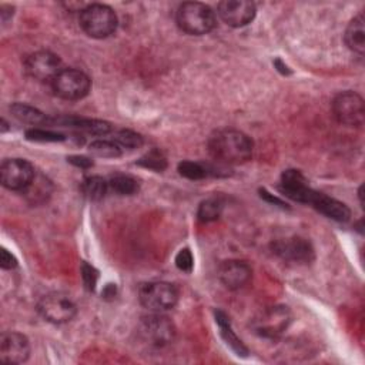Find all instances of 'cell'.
I'll use <instances>...</instances> for the list:
<instances>
[{
    "label": "cell",
    "mask_w": 365,
    "mask_h": 365,
    "mask_svg": "<svg viewBox=\"0 0 365 365\" xmlns=\"http://www.w3.org/2000/svg\"><path fill=\"white\" fill-rule=\"evenodd\" d=\"M140 336L150 345L164 346L173 342L175 336V325L163 312H151L140 319Z\"/></svg>",
    "instance_id": "obj_5"
},
{
    "label": "cell",
    "mask_w": 365,
    "mask_h": 365,
    "mask_svg": "<svg viewBox=\"0 0 365 365\" xmlns=\"http://www.w3.org/2000/svg\"><path fill=\"white\" fill-rule=\"evenodd\" d=\"M41 317L53 324H64L71 321L77 314V307L73 299L60 292H51L44 295L38 305Z\"/></svg>",
    "instance_id": "obj_8"
},
{
    "label": "cell",
    "mask_w": 365,
    "mask_h": 365,
    "mask_svg": "<svg viewBox=\"0 0 365 365\" xmlns=\"http://www.w3.org/2000/svg\"><path fill=\"white\" fill-rule=\"evenodd\" d=\"M10 113L11 115L19 120L20 123L24 124H31V125H38V124H46L48 123V118L44 113H41L40 110L23 104V103H14L10 106Z\"/></svg>",
    "instance_id": "obj_20"
},
{
    "label": "cell",
    "mask_w": 365,
    "mask_h": 365,
    "mask_svg": "<svg viewBox=\"0 0 365 365\" xmlns=\"http://www.w3.org/2000/svg\"><path fill=\"white\" fill-rule=\"evenodd\" d=\"M138 165L160 173L167 168V158L160 150L153 148L138 160Z\"/></svg>",
    "instance_id": "obj_27"
},
{
    "label": "cell",
    "mask_w": 365,
    "mask_h": 365,
    "mask_svg": "<svg viewBox=\"0 0 365 365\" xmlns=\"http://www.w3.org/2000/svg\"><path fill=\"white\" fill-rule=\"evenodd\" d=\"M274 252L288 261L308 264L314 259V248L305 238L292 237L287 240H279L272 244Z\"/></svg>",
    "instance_id": "obj_15"
},
{
    "label": "cell",
    "mask_w": 365,
    "mask_h": 365,
    "mask_svg": "<svg viewBox=\"0 0 365 365\" xmlns=\"http://www.w3.org/2000/svg\"><path fill=\"white\" fill-rule=\"evenodd\" d=\"M113 140L125 150H135L143 145V137L131 130H118L114 133Z\"/></svg>",
    "instance_id": "obj_28"
},
{
    "label": "cell",
    "mask_w": 365,
    "mask_h": 365,
    "mask_svg": "<svg viewBox=\"0 0 365 365\" xmlns=\"http://www.w3.org/2000/svg\"><path fill=\"white\" fill-rule=\"evenodd\" d=\"M0 265L4 269H11V268H14L17 265V259L6 248H1V251H0Z\"/></svg>",
    "instance_id": "obj_33"
},
{
    "label": "cell",
    "mask_w": 365,
    "mask_h": 365,
    "mask_svg": "<svg viewBox=\"0 0 365 365\" xmlns=\"http://www.w3.org/2000/svg\"><path fill=\"white\" fill-rule=\"evenodd\" d=\"M275 66L278 67V70H279L282 74H289V73H291V71L288 70V67L281 63V60H275Z\"/></svg>",
    "instance_id": "obj_36"
},
{
    "label": "cell",
    "mask_w": 365,
    "mask_h": 365,
    "mask_svg": "<svg viewBox=\"0 0 365 365\" xmlns=\"http://www.w3.org/2000/svg\"><path fill=\"white\" fill-rule=\"evenodd\" d=\"M218 16L231 27H242L251 23L255 17L257 9L248 0H225L220 1L217 7Z\"/></svg>",
    "instance_id": "obj_12"
},
{
    "label": "cell",
    "mask_w": 365,
    "mask_h": 365,
    "mask_svg": "<svg viewBox=\"0 0 365 365\" xmlns=\"http://www.w3.org/2000/svg\"><path fill=\"white\" fill-rule=\"evenodd\" d=\"M138 299L150 312H164L175 307L178 289L171 282L151 281L140 287Z\"/></svg>",
    "instance_id": "obj_4"
},
{
    "label": "cell",
    "mask_w": 365,
    "mask_h": 365,
    "mask_svg": "<svg viewBox=\"0 0 365 365\" xmlns=\"http://www.w3.org/2000/svg\"><path fill=\"white\" fill-rule=\"evenodd\" d=\"M88 151L101 158H117L121 155L123 148L114 140H94L88 145Z\"/></svg>",
    "instance_id": "obj_24"
},
{
    "label": "cell",
    "mask_w": 365,
    "mask_h": 365,
    "mask_svg": "<svg viewBox=\"0 0 365 365\" xmlns=\"http://www.w3.org/2000/svg\"><path fill=\"white\" fill-rule=\"evenodd\" d=\"M26 137L27 140L38 141V143H54V141L66 140L63 134L51 130H44V128H30L26 131Z\"/></svg>",
    "instance_id": "obj_30"
},
{
    "label": "cell",
    "mask_w": 365,
    "mask_h": 365,
    "mask_svg": "<svg viewBox=\"0 0 365 365\" xmlns=\"http://www.w3.org/2000/svg\"><path fill=\"white\" fill-rule=\"evenodd\" d=\"M90 86L88 76L77 68H63L51 81L54 94L64 100H80L86 97Z\"/></svg>",
    "instance_id": "obj_6"
},
{
    "label": "cell",
    "mask_w": 365,
    "mask_h": 365,
    "mask_svg": "<svg viewBox=\"0 0 365 365\" xmlns=\"http://www.w3.org/2000/svg\"><path fill=\"white\" fill-rule=\"evenodd\" d=\"M332 113L341 124L361 127L365 120L364 100L355 91H342L332 100Z\"/></svg>",
    "instance_id": "obj_7"
},
{
    "label": "cell",
    "mask_w": 365,
    "mask_h": 365,
    "mask_svg": "<svg viewBox=\"0 0 365 365\" xmlns=\"http://www.w3.org/2000/svg\"><path fill=\"white\" fill-rule=\"evenodd\" d=\"M53 124L61 127H71L80 131H84L91 135H106L111 131V125L101 120H91V118H78V117H61L51 120Z\"/></svg>",
    "instance_id": "obj_18"
},
{
    "label": "cell",
    "mask_w": 365,
    "mask_h": 365,
    "mask_svg": "<svg viewBox=\"0 0 365 365\" xmlns=\"http://www.w3.org/2000/svg\"><path fill=\"white\" fill-rule=\"evenodd\" d=\"M50 187V182L44 178V177H36L33 178V181L23 190L27 195V198L31 202H40L44 201L47 194L50 192L47 188Z\"/></svg>",
    "instance_id": "obj_25"
},
{
    "label": "cell",
    "mask_w": 365,
    "mask_h": 365,
    "mask_svg": "<svg viewBox=\"0 0 365 365\" xmlns=\"http://www.w3.org/2000/svg\"><path fill=\"white\" fill-rule=\"evenodd\" d=\"M311 205L317 211L324 214L325 217H328L334 221H338V222H345L351 217V210L344 202H341L332 197H328L322 192H318V191H317Z\"/></svg>",
    "instance_id": "obj_17"
},
{
    "label": "cell",
    "mask_w": 365,
    "mask_h": 365,
    "mask_svg": "<svg viewBox=\"0 0 365 365\" xmlns=\"http://www.w3.org/2000/svg\"><path fill=\"white\" fill-rule=\"evenodd\" d=\"M107 181L108 188L118 195H133L138 191V181L127 174H114Z\"/></svg>",
    "instance_id": "obj_23"
},
{
    "label": "cell",
    "mask_w": 365,
    "mask_h": 365,
    "mask_svg": "<svg viewBox=\"0 0 365 365\" xmlns=\"http://www.w3.org/2000/svg\"><path fill=\"white\" fill-rule=\"evenodd\" d=\"M215 318H217V324L220 327V332H221V336L224 338L225 344L237 354V355H242L245 356L248 349L245 348V345L241 342V339L234 334V331L231 329V324L227 318V315L221 311H218L215 314Z\"/></svg>",
    "instance_id": "obj_21"
},
{
    "label": "cell",
    "mask_w": 365,
    "mask_h": 365,
    "mask_svg": "<svg viewBox=\"0 0 365 365\" xmlns=\"http://www.w3.org/2000/svg\"><path fill=\"white\" fill-rule=\"evenodd\" d=\"M291 314L287 307H269L254 319V331L264 338H278L289 325Z\"/></svg>",
    "instance_id": "obj_9"
},
{
    "label": "cell",
    "mask_w": 365,
    "mask_h": 365,
    "mask_svg": "<svg viewBox=\"0 0 365 365\" xmlns=\"http://www.w3.org/2000/svg\"><path fill=\"white\" fill-rule=\"evenodd\" d=\"M30 344L20 332H4L0 338V359L9 364H21L29 359Z\"/></svg>",
    "instance_id": "obj_14"
},
{
    "label": "cell",
    "mask_w": 365,
    "mask_h": 365,
    "mask_svg": "<svg viewBox=\"0 0 365 365\" xmlns=\"http://www.w3.org/2000/svg\"><path fill=\"white\" fill-rule=\"evenodd\" d=\"M252 150V140L240 130H217L208 138V151L220 164H242L251 158Z\"/></svg>",
    "instance_id": "obj_1"
},
{
    "label": "cell",
    "mask_w": 365,
    "mask_h": 365,
    "mask_svg": "<svg viewBox=\"0 0 365 365\" xmlns=\"http://www.w3.org/2000/svg\"><path fill=\"white\" fill-rule=\"evenodd\" d=\"M81 192L91 201H100L108 192V181L100 175H90L81 181Z\"/></svg>",
    "instance_id": "obj_22"
},
{
    "label": "cell",
    "mask_w": 365,
    "mask_h": 365,
    "mask_svg": "<svg viewBox=\"0 0 365 365\" xmlns=\"http://www.w3.org/2000/svg\"><path fill=\"white\" fill-rule=\"evenodd\" d=\"M279 190L288 198L302 204H311L317 194V191L308 185L307 178L298 170H285L282 173Z\"/></svg>",
    "instance_id": "obj_13"
},
{
    "label": "cell",
    "mask_w": 365,
    "mask_h": 365,
    "mask_svg": "<svg viewBox=\"0 0 365 365\" xmlns=\"http://www.w3.org/2000/svg\"><path fill=\"white\" fill-rule=\"evenodd\" d=\"M178 173L188 178V180H201L204 178L208 171L207 167H204L200 163H194V161H182L178 164Z\"/></svg>",
    "instance_id": "obj_29"
},
{
    "label": "cell",
    "mask_w": 365,
    "mask_h": 365,
    "mask_svg": "<svg viewBox=\"0 0 365 365\" xmlns=\"http://www.w3.org/2000/svg\"><path fill=\"white\" fill-rule=\"evenodd\" d=\"M175 265L178 269H181L184 272H191V269L194 267V258L188 248H182L178 251V254L175 257Z\"/></svg>",
    "instance_id": "obj_31"
},
{
    "label": "cell",
    "mask_w": 365,
    "mask_h": 365,
    "mask_svg": "<svg viewBox=\"0 0 365 365\" xmlns=\"http://www.w3.org/2000/svg\"><path fill=\"white\" fill-rule=\"evenodd\" d=\"M346 46L358 54H364L365 50V19L364 13L355 16L345 30Z\"/></svg>",
    "instance_id": "obj_19"
},
{
    "label": "cell",
    "mask_w": 365,
    "mask_h": 365,
    "mask_svg": "<svg viewBox=\"0 0 365 365\" xmlns=\"http://www.w3.org/2000/svg\"><path fill=\"white\" fill-rule=\"evenodd\" d=\"M222 212V202L217 198H208L205 201H202L198 207V220L204 221V222H210V221H215Z\"/></svg>",
    "instance_id": "obj_26"
},
{
    "label": "cell",
    "mask_w": 365,
    "mask_h": 365,
    "mask_svg": "<svg viewBox=\"0 0 365 365\" xmlns=\"http://www.w3.org/2000/svg\"><path fill=\"white\" fill-rule=\"evenodd\" d=\"M81 277H83V282H84L87 289L91 291V289L96 288V284H97V279H98V274L87 262H83V265H81Z\"/></svg>",
    "instance_id": "obj_32"
},
{
    "label": "cell",
    "mask_w": 365,
    "mask_h": 365,
    "mask_svg": "<svg viewBox=\"0 0 365 365\" xmlns=\"http://www.w3.org/2000/svg\"><path fill=\"white\" fill-rule=\"evenodd\" d=\"M24 70L34 80L51 83L63 67L57 54L47 50H40L26 57Z\"/></svg>",
    "instance_id": "obj_10"
},
{
    "label": "cell",
    "mask_w": 365,
    "mask_h": 365,
    "mask_svg": "<svg viewBox=\"0 0 365 365\" xmlns=\"http://www.w3.org/2000/svg\"><path fill=\"white\" fill-rule=\"evenodd\" d=\"M251 267L245 261L228 259L218 268V278L221 284L228 289H240L251 279Z\"/></svg>",
    "instance_id": "obj_16"
},
{
    "label": "cell",
    "mask_w": 365,
    "mask_h": 365,
    "mask_svg": "<svg viewBox=\"0 0 365 365\" xmlns=\"http://www.w3.org/2000/svg\"><path fill=\"white\" fill-rule=\"evenodd\" d=\"M261 197H264L265 200H268V201H271V202H275V204H278V205H281V207H284L285 204L279 200V198H277V197H274L272 194H269V192H267L265 190H261Z\"/></svg>",
    "instance_id": "obj_35"
},
{
    "label": "cell",
    "mask_w": 365,
    "mask_h": 365,
    "mask_svg": "<svg viewBox=\"0 0 365 365\" xmlns=\"http://www.w3.org/2000/svg\"><path fill=\"white\" fill-rule=\"evenodd\" d=\"M178 27L191 36H202L215 27V13L204 3L187 1L178 6L175 13Z\"/></svg>",
    "instance_id": "obj_2"
},
{
    "label": "cell",
    "mask_w": 365,
    "mask_h": 365,
    "mask_svg": "<svg viewBox=\"0 0 365 365\" xmlns=\"http://www.w3.org/2000/svg\"><path fill=\"white\" fill-rule=\"evenodd\" d=\"M80 26L93 38H106L117 29V16L106 4L93 3L80 10Z\"/></svg>",
    "instance_id": "obj_3"
},
{
    "label": "cell",
    "mask_w": 365,
    "mask_h": 365,
    "mask_svg": "<svg viewBox=\"0 0 365 365\" xmlns=\"http://www.w3.org/2000/svg\"><path fill=\"white\" fill-rule=\"evenodd\" d=\"M34 167L23 158H10L3 161L0 167L1 184L14 191H23L34 178Z\"/></svg>",
    "instance_id": "obj_11"
},
{
    "label": "cell",
    "mask_w": 365,
    "mask_h": 365,
    "mask_svg": "<svg viewBox=\"0 0 365 365\" xmlns=\"http://www.w3.org/2000/svg\"><path fill=\"white\" fill-rule=\"evenodd\" d=\"M67 160H68V163H71L73 165L80 167V168H90L93 165V161L84 155H71Z\"/></svg>",
    "instance_id": "obj_34"
}]
</instances>
